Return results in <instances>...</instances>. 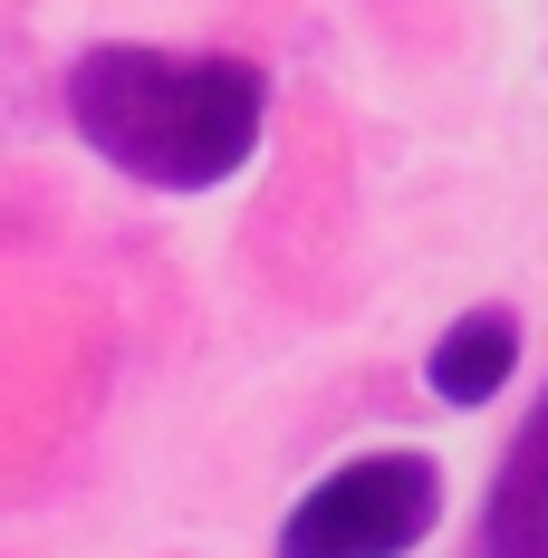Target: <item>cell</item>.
I'll return each instance as SVG.
<instances>
[{
	"label": "cell",
	"instance_id": "1",
	"mask_svg": "<svg viewBox=\"0 0 548 558\" xmlns=\"http://www.w3.org/2000/svg\"><path fill=\"white\" fill-rule=\"evenodd\" d=\"M270 77L251 58H173L145 39H97L68 68V125L115 173L155 193H212L251 165Z\"/></svg>",
	"mask_w": 548,
	"mask_h": 558
},
{
	"label": "cell",
	"instance_id": "2",
	"mask_svg": "<svg viewBox=\"0 0 548 558\" xmlns=\"http://www.w3.org/2000/svg\"><path fill=\"white\" fill-rule=\"evenodd\" d=\"M442 510V472L424 452H366L328 472L279 520V558H404Z\"/></svg>",
	"mask_w": 548,
	"mask_h": 558
},
{
	"label": "cell",
	"instance_id": "3",
	"mask_svg": "<svg viewBox=\"0 0 548 558\" xmlns=\"http://www.w3.org/2000/svg\"><path fill=\"white\" fill-rule=\"evenodd\" d=\"M472 558H548V395L529 404L520 444L500 452V482H491Z\"/></svg>",
	"mask_w": 548,
	"mask_h": 558
},
{
	"label": "cell",
	"instance_id": "4",
	"mask_svg": "<svg viewBox=\"0 0 548 558\" xmlns=\"http://www.w3.org/2000/svg\"><path fill=\"white\" fill-rule=\"evenodd\" d=\"M510 366H520V328H510V308H472V318H452L434 347V395L442 404H491L510 386Z\"/></svg>",
	"mask_w": 548,
	"mask_h": 558
}]
</instances>
